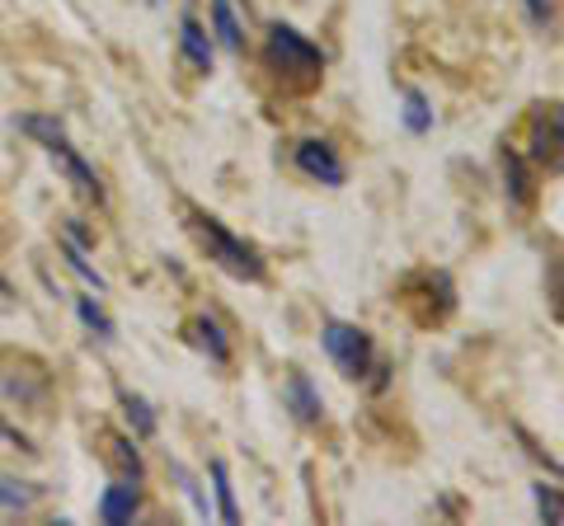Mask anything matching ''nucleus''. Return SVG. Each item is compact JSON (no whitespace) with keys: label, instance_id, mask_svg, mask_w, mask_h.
Segmentation results:
<instances>
[{"label":"nucleus","instance_id":"6e6552de","mask_svg":"<svg viewBox=\"0 0 564 526\" xmlns=\"http://www.w3.org/2000/svg\"><path fill=\"white\" fill-rule=\"evenodd\" d=\"M180 52H184V62L198 76L212 72V39H207V29L193 20V14H184V20H180Z\"/></svg>","mask_w":564,"mask_h":526},{"label":"nucleus","instance_id":"412c9836","mask_svg":"<svg viewBox=\"0 0 564 526\" xmlns=\"http://www.w3.org/2000/svg\"><path fill=\"white\" fill-rule=\"evenodd\" d=\"M536 503H541V517H545V522H564V513H560V494H555V484H536Z\"/></svg>","mask_w":564,"mask_h":526},{"label":"nucleus","instance_id":"20e7f679","mask_svg":"<svg viewBox=\"0 0 564 526\" xmlns=\"http://www.w3.org/2000/svg\"><path fill=\"white\" fill-rule=\"evenodd\" d=\"M296 169H302L306 179L325 184V188H339V184L348 179L339 151H334L329 142H302V146H296Z\"/></svg>","mask_w":564,"mask_h":526},{"label":"nucleus","instance_id":"39448f33","mask_svg":"<svg viewBox=\"0 0 564 526\" xmlns=\"http://www.w3.org/2000/svg\"><path fill=\"white\" fill-rule=\"evenodd\" d=\"M532 161L536 165H560V103H545L532 118Z\"/></svg>","mask_w":564,"mask_h":526},{"label":"nucleus","instance_id":"9d476101","mask_svg":"<svg viewBox=\"0 0 564 526\" xmlns=\"http://www.w3.org/2000/svg\"><path fill=\"white\" fill-rule=\"evenodd\" d=\"M188 343L203 348V353L212 362H231V339L221 335L217 320H207V315H198V320H188Z\"/></svg>","mask_w":564,"mask_h":526},{"label":"nucleus","instance_id":"f3484780","mask_svg":"<svg viewBox=\"0 0 564 526\" xmlns=\"http://www.w3.org/2000/svg\"><path fill=\"white\" fill-rule=\"evenodd\" d=\"M122 409H128V418L137 424V437H151L155 432V414H151V405L141 395H122Z\"/></svg>","mask_w":564,"mask_h":526},{"label":"nucleus","instance_id":"0eeeda50","mask_svg":"<svg viewBox=\"0 0 564 526\" xmlns=\"http://www.w3.org/2000/svg\"><path fill=\"white\" fill-rule=\"evenodd\" d=\"M47 151H52V155H57V161H62V169L70 174V184H76V188L85 193V198H95V202H104V184H99V174H95L90 165H85V161H80V155H76V146H70V142H66V136H62V142H52Z\"/></svg>","mask_w":564,"mask_h":526},{"label":"nucleus","instance_id":"6ab92c4d","mask_svg":"<svg viewBox=\"0 0 564 526\" xmlns=\"http://www.w3.org/2000/svg\"><path fill=\"white\" fill-rule=\"evenodd\" d=\"M62 254H66V263H70V269H76V273L85 277V283H90L95 292H104V277H99V273L90 269V263H85V254H80V244H70V240H66V244H62Z\"/></svg>","mask_w":564,"mask_h":526},{"label":"nucleus","instance_id":"9b49d317","mask_svg":"<svg viewBox=\"0 0 564 526\" xmlns=\"http://www.w3.org/2000/svg\"><path fill=\"white\" fill-rule=\"evenodd\" d=\"M212 29H217V39L226 52H240L245 47V29L236 20V6L231 0H212Z\"/></svg>","mask_w":564,"mask_h":526},{"label":"nucleus","instance_id":"7ed1b4c3","mask_svg":"<svg viewBox=\"0 0 564 526\" xmlns=\"http://www.w3.org/2000/svg\"><path fill=\"white\" fill-rule=\"evenodd\" d=\"M321 343H325L329 362L339 366L344 376H367V372H372V362H377V343H372V335H367V329H358V325L329 320V325L321 329Z\"/></svg>","mask_w":564,"mask_h":526},{"label":"nucleus","instance_id":"4be33fe9","mask_svg":"<svg viewBox=\"0 0 564 526\" xmlns=\"http://www.w3.org/2000/svg\"><path fill=\"white\" fill-rule=\"evenodd\" d=\"M527 14L532 24H555V0H527Z\"/></svg>","mask_w":564,"mask_h":526},{"label":"nucleus","instance_id":"f03ea898","mask_svg":"<svg viewBox=\"0 0 564 526\" xmlns=\"http://www.w3.org/2000/svg\"><path fill=\"white\" fill-rule=\"evenodd\" d=\"M263 57H269V66L278 76H288L292 85H302V90H311V85L321 80V72H325V52L315 47L306 33H296L292 24H273Z\"/></svg>","mask_w":564,"mask_h":526},{"label":"nucleus","instance_id":"f8f14e48","mask_svg":"<svg viewBox=\"0 0 564 526\" xmlns=\"http://www.w3.org/2000/svg\"><path fill=\"white\" fill-rule=\"evenodd\" d=\"M43 498V484H24V480H10L0 475V513H24Z\"/></svg>","mask_w":564,"mask_h":526},{"label":"nucleus","instance_id":"ddd939ff","mask_svg":"<svg viewBox=\"0 0 564 526\" xmlns=\"http://www.w3.org/2000/svg\"><path fill=\"white\" fill-rule=\"evenodd\" d=\"M503 174H508V193H513V202L518 207H532L536 188H532V179H527V165H522L518 151H503Z\"/></svg>","mask_w":564,"mask_h":526},{"label":"nucleus","instance_id":"5701e85b","mask_svg":"<svg viewBox=\"0 0 564 526\" xmlns=\"http://www.w3.org/2000/svg\"><path fill=\"white\" fill-rule=\"evenodd\" d=\"M151 6H161V0H151Z\"/></svg>","mask_w":564,"mask_h":526},{"label":"nucleus","instance_id":"aec40b11","mask_svg":"<svg viewBox=\"0 0 564 526\" xmlns=\"http://www.w3.org/2000/svg\"><path fill=\"white\" fill-rule=\"evenodd\" d=\"M113 456L122 461V470H128V475H132V484H137L141 475H147V470H141V456H137V447L128 442V437H118V442H113Z\"/></svg>","mask_w":564,"mask_h":526},{"label":"nucleus","instance_id":"dca6fc26","mask_svg":"<svg viewBox=\"0 0 564 526\" xmlns=\"http://www.w3.org/2000/svg\"><path fill=\"white\" fill-rule=\"evenodd\" d=\"M404 128L410 132H429L433 128V109H429V99H423L419 90L404 95Z\"/></svg>","mask_w":564,"mask_h":526},{"label":"nucleus","instance_id":"1a4fd4ad","mask_svg":"<svg viewBox=\"0 0 564 526\" xmlns=\"http://www.w3.org/2000/svg\"><path fill=\"white\" fill-rule=\"evenodd\" d=\"M137 507H141L137 484H109V489H104V498H99V522L122 526V522L137 517Z\"/></svg>","mask_w":564,"mask_h":526},{"label":"nucleus","instance_id":"a211bd4d","mask_svg":"<svg viewBox=\"0 0 564 526\" xmlns=\"http://www.w3.org/2000/svg\"><path fill=\"white\" fill-rule=\"evenodd\" d=\"M76 310H80V320L90 325L99 339H113V320H109V315H104V310L90 302V296H80V302H76Z\"/></svg>","mask_w":564,"mask_h":526},{"label":"nucleus","instance_id":"2eb2a0df","mask_svg":"<svg viewBox=\"0 0 564 526\" xmlns=\"http://www.w3.org/2000/svg\"><path fill=\"white\" fill-rule=\"evenodd\" d=\"M20 128H24L29 136H39L43 146H52V142H62V136H66L62 122H57V118H47V113H29V118H20Z\"/></svg>","mask_w":564,"mask_h":526},{"label":"nucleus","instance_id":"f257e3e1","mask_svg":"<svg viewBox=\"0 0 564 526\" xmlns=\"http://www.w3.org/2000/svg\"><path fill=\"white\" fill-rule=\"evenodd\" d=\"M188 226H193V235L207 244V259L217 263V269H226L231 277H240V283H259V277H263V259H259V250H254L250 240L231 235L217 217L188 212Z\"/></svg>","mask_w":564,"mask_h":526},{"label":"nucleus","instance_id":"423d86ee","mask_svg":"<svg viewBox=\"0 0 564 526\" xmlns=\"http://www.w3.org/2000/svg\"><path fill=\"white\" fill-rule=\"evenodd\" d=\"M282 395H288V409H292L296 424H321L325 418V399H321V391H315V381L306 372H292Z\"/></svg>","mask_w":564,"mask_h":526},{"label":"nucleus","instance_id":"4468645a","mask_svg":"<svg viewBox=\"0 0 564 526\" xmlns=\"http://www.w3.org/2000/svg\"><path fill=\"white\" fill-rule=\"evenodd\" d=\"M212 484H217V507H221V522H240L236 489H231V475H226V465H221V461H212Z\"/></svg>","mask_w":564,"mask_h":526}]
</instances>
